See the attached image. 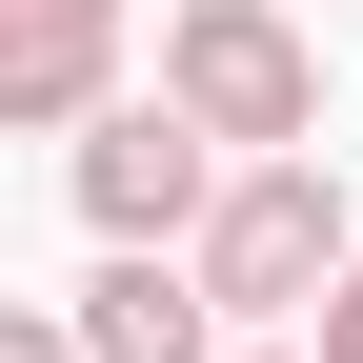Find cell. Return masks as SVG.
<instances>
[{
  "label": "cell",
  "instance_id": "obj_1",
  "mask_svg": "<svg viewBox=\"0 0 363 363\" xmlns=\"http://www.w3.org/2000/svg\"><path fill=\"white\" fill-rule=\"evenodd\" d=\"M343 262H363V222H343V162H323V142L222 162V202H202V283H222V323H323Z\"/></svg>",
  "mask_w": 363,
  "mask_h": 363
},
{
  "label": "cell",
  "instance_id": "obj_2",
  "mask_svg": "<svg viewBox=\"0 0 363 363\" xmlns=\"http://www.w3.org/2000/svg\"><path fill=\"white\" fill-rule=\"evenodd\" d=\"M222 162H242V142H222L182 81H142V101H101V121L61 142V182H81V222H101V242H202Z\"/></svg>",
  "mask_w": 363,
  "mask_h": 363
},
{
  "label": "cell",
  "instance_id": "obj_3",
  "mask_svg": "<svg viewBox=\"0 0 363 363\" xmlns=\"http://www.w3.org/2000/svg\"><path fill=\"white\" fill-rule=\"evenodd\" d=\"M162 81H182L242 162H262V142H323V40H303L283 0H182V21H162Z\"/></svg>",
  "mask_w": 363,
  "mask_h": 363
},
{
  "label": "cell",
  "instance_id": "obj_4",
  "mask_svg": "<svg viewBox=\"0 0 363 363\" xmlns=\"http://www.w3.org/2000/svg\"><path fill=\"white\" fill-rule=\"evenodd\" d=\"M81 343H101V363H222L242 323H222L202 242H101V283H81Z\"/></svg>",
  "mask_w": 363,
  "mask_h": 363
},
{
  "label": "cell",
  "instance_id": "obj_5",
  "mask_svg": "<svg viewBox=\"0 0 363 363\" xmlns=\"http://www.w3.org/2000/svg\"><path fill=\"white\" fill-rule=\"evenodd\" d=\"M101 101H121V0H21L0 21V121L21 142H81Z\"/></svg>",
  "mask_w": 363,
  "mask_h": 363
},
{
  "label": "cell",
  "instance_id": "obj_6",
  "mask_svg": "<svg viewBox=\"0 0 363 363\" xmlns=\"http://www.w3.org/2000/svg\"><path fill=\"white\" fill-rule=\"evenodd\" d=\"M0 363H101V343H81V303H21V323H0Z\"/></svg>",
  "mask_w": 363,
  "mask_h": 363
},
{
  "label": "cell",
  "instance_id": "obj_7",
  "mask_svg": "<svg viewBox=\"0 0 363 363\" xmlns=\"http://www.w3.org/2000/svg\"><path fill=\"white\" fill-rule=\"evenodd\" d=\"M303 343H323V363H363V262L323 283V323H303Z\"/></svg>",
  "mask_w": 363,
  "mask_h": 363
},
{
  "label": "cell",
  "instance_id": "obj_8",
  "mask_svg": "<svg viewBox=\"0 0 363 363\" xmlns=\"http://www.w3.org/2000/svg\"><path fill=\"white\" fill-rule=\"evenodd\" d=\"M222 363H323V343H303V323H242V343H222Z\"/></svg>",
  "mask_w": 363,
  "mask_h": 363
},
{
  "label": "cell",
  "instance_id": "obj_9",
  "mask_svg": "<svg viewBox=\"0 0 363 363\" xmlns=\"http://www.w3.org/2000/svg\"><path fill=\"white\" fill-rule=\"evenodd\" d=\"M0 21H21V0H0Z\"/></svg>",
  "mask_w": 363,
  "mask_h": 363
}]
</instances>
